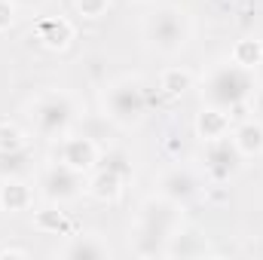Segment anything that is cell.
<instances>
[{"instance_id":"obj_1","label":"cell","mask_w":263,"mask_h":260,"mask_svg":"<svg viewBox=\"0 0 263 260\" xmlns=\"http://www.w3.org/2000/svg\"><path fill=\"white\" fill-rule=\"evenodd\" d=\"M181 202H172L165 196H153L141 205L138 224H135V251L141 257L165 254V245L175 233H181Z\"/></svg>"},{"instance_id":"obj_2","label":"cell","mask_w":263,"mask_h":260,"mask_svg":"<svg viewBox=\"0 0 263 260\" xmlns=\"http://www.w3.org/2000/svg\"><path fill=\"white\" fill-rule=\"evenodd\" d=\"M257 89L254 67H245L239 62H220L202 77V101L205 107L217 110H239L245 101H251Z\"/></svg>"},{"instance_id":"obj_3","label":"cell","mask_w":263,"mask_h":260,"mask_svg":"<svg viewBox=\"0 0 263 260\" xmlns=\"http://www.w3.org/2000/svg\"><path fill=\"white\" fill-rule=\"evenodd\" d=\"M144 40L150 43V49L162 52V55H175L187 46L190 40V18L184 9L178 6H162L156 12L147 15L144 22Z\"/></svg>"},{"instance_id":"obj_4","label":"cell","mask_w":263,"mask_h":260,"mask_svg":"<svg viewBox=\"0 0 263 260\" xmlns=\"http://www.w3.org/2000/svg\"><path fill=\"white\" fill-rule=\"evenodd\" d=\"M147 107H150V98L138 77H120L104 89V114L117 126H138Z\"/></svg>"},{"instance_id":"obj_5","label":"cell","mask_w":263,"mask_h":260,"mask_svg":"<svg viewBox=\"0 0 263 260\" xmlns=\"http://www.w3.org/2000/svg\"><path fill=\"white\" fill-rule=\"evenodd\" d=\"M77 120V107L65 92H46L34 101L31 107V123L34 132L46 141H62Z\"/></svg>"},{"instance_id":"obj_6","label":"cell","mask_w":263,"mask_h":260,"mask_svg":"<svg viewBox=\"0 0 263 260\" xmlns=\"http://www.w3.org/2000/svg\"><path fill=\"white\" fill-rule=\"evenodd\" d=\"M37 187H40V196L46 202L62 205V202H70V199H77L83 193V172H77V169L65 165L62 159H55L40 172Z\"/></svg>"},{"instance_id":"obj_7","label":"cell","mask_w":263,"mask_h":260,"mask_svg":"<svg viewBox=\"0 0 263 260\" xmlns=\"http://www.w3.org/2000/svg\"><path fill=\"white\" fill-rule=\"evenodd\" d=\"M202 159H205V172H208L214 181H227V178H233V175L242 169V159H245V156L239 153L233 135H223V138L205 141Z\"/></svg>"},{"instance_id":"obj_8","label":"cell","mask_w":263,"mask_h":260,"mask_svg":"<svg viewBox=\"0 0 263 260\" xmlns=\"http://www.w3.org/2000/svg\"><path fill=\"white\" fill-rule=\"evenodd\" d=\"M59 159L65 165H70V169H77V172H89L98 162V147H95L92 138H70V135H65L59 141Z\"/></svg>"},{"instance_id":"obj_9","label":"cell","mask_w":263,"mask_h":260,"mask_svg":"<svg viewBox=\"0 0 263 260\" xmlns=\"http://www.w3.org/2000/svg\"><path fill=\"white\" fill-rule=\"evenodd\" d=\"M199 184L196 178L187 172V169H168L162 178H159V196H165V199H172V202H190L193 196H196Z\"/></svg>"},{"instance_id":"obj_10","label":"cell","mask_w":263,"mask_h":260,"mask_svg":"<svg viewBox=\"0 0 263 260\" xmlns=\"http://www.w3.org/2000/svg\"><path fill=\"white\" fill-rule=\"evenodd\" d=\"M62 257L101 260V257H110V245L101 236H95V233H80V236H70V242L62 248Z\"/></svg>"},{"instance_id":"obj_11","label":"cell","mask_w":263,"mask_h":260,"mask_svg":"<svg viewBox=\"0 0 263 260\" xmlns=\"http://www.w3.org/2000/svg\"><path fill=\"white\" fill-rule=\"evenodd\" d=\"M126 175H129V165H107V169H101V172L92 178L89 193L95 196V199H101V202H110V199L120 196Z\"/></svg>"},{"instance_id":"obj_12","label":"cell","mask_w":263,"mask_h":260,"mask_svg":"<svg viewBox=\"0 0 263 260\" xmlns=\"http://www.w3.org/2000/svg\"><path fill=\"white\" fill-rule=\"evenodd\" d=\"M233 141L239 147L242 156H260L263 153V123L260 120H248L233 132Z\"/></svg>"},{"instance_id":"obj_13","label":"cell","mask_w":263,"mask_h":260,"mask_svg":"<svg viewBox=\"0 0 263 260\" xmlns=\"http://www.w3.org/2000/svg\"><path fill=\"white\" fill-rule=\"evenodd\" d=\"M196 129L202 135V141L223 138V135H230V114L227 110H217V107H205L196 120Z\"/></svg>"},{"instance_id":"obj_14","label":"cell","mask_w":263,"mask_h":260,"mask_svg":"<svg viewBox=\"0 0 263 260\" xmlns=\"http://www.w3.org/2000/svg\"><path fill=\"white\" fill-rule=\"evenodd\" d=\"M37 37H40L49 49H62V46L70 43L73 28H70V22H67V18H46V22H40Z\"/></svg>"},{"instance_id":"obj_15","label":"cell","mask_w":263,"mask_h":260,"mask_svg":"<svg viewBox=\"0 0 263 260\" xmlns=\"http://www.w3.org/2000/svg\"><path fill=\"white\" fill-rule=\"evenodd\" d=\"M31 205V190H28V184H22V181H6L3 187H0V208L3 211H25Z\"/></svg>"},{"instance_id":"obj_16","label":"cell","mask_w":263,"mask_h":260,"mask_svg":"<svg viewBox=\"0 0 263 260\" xmlns=\"http://www.w3.org/2000/svg\"><path fill=\"white\" fill-rule=\"evenodd\" d=\"M208 251V245L202 242V236H187V233H175L172 236V242L165 245V254L168 257H199V254H205Z\"/></svg>"},{"instance_id":"obj_17","label":"cell","mask_w":263,"mask_h":260,"mask_svg":"<svg viewBox=\"0 0 263 260\" xmlns=\"http://www.w3.org/2000/svg\"><path fill=\"white\" fill-rule=\"evenodd\" d=\"M233 62L245 67H254L263 62V43L260 40H239L236 49H233Z\"/></svg>"},{"instance_id":"obj_18","label":"cell","mask_w":263,"mask_h":260,"mask_svg":"<svg viewBox=\"0 0 263 260\" xmlns=\"http://www.w3.org/2000/svg\"><path fill=\"white\" fill-rule=\"evenodd\" d=\"M25 153V138L15 126H0V156H18Z\"/></svg>"},{"instance_id":"obj_19","label":"cell","mask_w":263,"mask_h":260,"mask_svg":"<svg viewBox=\"0 0 263 260\" xmlns=\"http://www.w3.org/2000/svg\"><path fill=\"white\" fill-rule=\"evenodd\" d=\"M162 89H165L168 95H184V92L190 89V73L181 70V67L165 70V73H162Z\"/></svg>"},{"instance_id":"obj_20","label":"cell","mask_w":263,"mask_h":260,"mask_svg":"<svg viewBox=\"0 0 263 260\" xmlns=\"http://www.w3.org/2000/svg\"><path fill=\"white\" fill-rule=\"evenodd\" d=\"M37 227H40V230H52V233H59V230L65 227V214L55 211V208H46V211L37 214Z\"/></svg>"},{"instance_id":"obj_21","label":"cell","mask_w":263,"mask_h":260,"mask_svg":"<svg viewBox=\"0 0 263 260\" xmlns=\"http://www.w3.org/2000/svg\"><path fill=\"white\" fill-rule=\"evenodd\" d=\"M110 0H77V9L86 15V18H101L107 12Z\"/></svg>"},{"instance_id":"obj_22","label":"cell","mask_w":263,"mask_h":260,"mask_svg":"<svg viewBox=\"0 0 263 260\" xmlns=\"http://www.w3.org/2000/svg\"><path fill=\"white\" fill-rule=\"evenodd\" d=\"M12 22H15V3L12 0H0V31L12 28Z\"/></svg>"},{"instance_id":"obj_23","label":"cell","mask_w":263,"mask_h":260,"mask_svg":"<svg viewBox=\"0 0 263 260\" xmlns=\"http://www.w3.org/2000/svg\"><path fill=\"white\" fill-rule=\"evenodd\" d=\"M251 104H254V114H257V120L263 123V89H254V95H251Z\"/></svg>"},{"instance_id":"obj_24","label":"cell","mask_w":263,"mask_h":260,"mask_svg":"<svg viewBox=\"0 0 263 260\" xmlns=\"http://www.w3.org/2000/svg\"><path fill=\"white\" fill-rule=\"evenodd\" d=\"M12 3H15V6H25V9H40L46 0H12Z\"/></svg>"}]
</instances>
